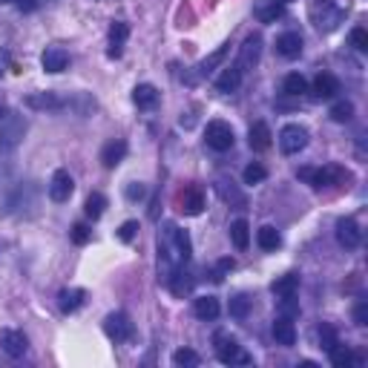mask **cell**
Here are the masks:
<instances>
[{"label":"cell","instance_id":"obj_1","mask_svg":"<svg viewBox=\"0 0 368 368\" xmlns=\"http://www.w3.org/2000/svg\"><path fill=\"white\" fill-rule=\"evenodd\" d=\"M159 251L170 265H188L193 256V242L188 236V230H181L176 222H164L161 224V239H159Z\"/></svg>","mask_w":368,"mask_h":368},{"label":"cell","instance_id":"obj_2","mask_svg":"<svg viewBox=\"0 0 368 368\" xmlns=\"http://www.w3.org/2000/svg\"><path fill=\"white\" fill-rule=\"evenodd\" d=\"M26 130H29V124L21 113H15V110L0 113V150H15L23 142Z\"/></svg>","mask_w":368,"mask_h":368},{"label":"cell","instance_id":"obj_3","mask_svg":"<svg viewBox=\"0 0 368 368\" xmlns=\"http://www.w3.org/2000/svg\"><path fill=\"white\" fill-rule=\"evenodd\" d=\"M213 348H216V360L224 365H251V354H245V348L236 343V337H230L227 331H216L213 337Z\"/></svg>","mask_w":368,"mask_h":368},{"label":"cell","instance_id":"obj_4","mask_svg":"<svg viewBox=\"0 0 368 368\" xmlns=\"http://www.w3.org/2000/svg\"><path fill=\"white\" fill-rule=\"evenodd\" d=\"M297 178L308 181L314 190H322V188H334V184H343V178H348V173L343 167H299L297 170Z\"/></svg>","mask_w":368,"mask_h":368},{"label":"cell","instance_id":"obj_5","mask_svg":"<svg viewBox=\"0 0 368 368\" xmlns=\"http://www.w3.org/2000/svg\"><path fill=\"white\" fill-rule=\"evenodd\" d=\"M205 142H207V147L210 150H216V153H227V150H234V144H236V135H234V127H230L227 121H210L207 127H205Z\"/></svg>","mask_w":368,"mask_h":368},{"label":"cell","instance_id":"obj_6","mask_svg":"<svg viewBox=\"0 0 368 368\" xmlns=\"http://www.w3.org/2000/svg\"><path fill=\"white\" fill-rule=\"evenodd\" d=\"M308 138L311 135H308V130L302 124H285L280 130V150L285 156H297V153H302L308 147Z\"/></svg>","mask_w":368,"mask_h":368},{"label":"cell","instance_id":"obj_7","mask_svg":"<svg viewBox=\"0 0 368 368\" xmlns=\"http://www.w3.org/2000/svg\"><path fill=\"white\" fill-rule=\"evenodd\" d=\"M132 331H135V326H132V319L124 311H113V314L104 316V334L113 343H130Z\"/></svg>","mask_w":368,"mask_h":368},{"label":"cell","instance_id":"obj_8","mask_svg":"<svg viewBox=\"0 0 368 368\" xmlns=\"http://www.w3.org/2000/svg\"><path fill=\"white\" fill-rule=\"evenodd\" d=\"M46 193H50V199L58 202V205L69 202V196L75 193V181H72L69 170H55L52 178H50V184H46Z\"/></svg>","mask_w":368,"mask_h":368},{"label":"cell","instance_id":"obj_9","mask_svg":"<svg viewBox=\"0 0 368 368\" xmlns=\"http://www.w3.org/2000/svg\"><path fill=\"white\" fill-rule=\"evenodd\" d=\"M262 58V35H248L245 43L239 46V58H236V67L248 75Z\"/></svg>","mask_w":368,"mask_h":368},{"label":"cell","instance_id":"obj_10","mask_svg":"<svg viewBox=\"0 0 368 368\" xmlns=\"http://www.w3.org/2000/svg\"><path fill=\"white\" fill-rule=\"evenodd\" d=\"M0 348H4L6 357L21 360V357L29 351V340H26V334L18 331V328H4V331H0Z\"/></svg>","mask_w":368,"mask_h":368},{"label":"cell","instance_id":"obj_11","mask_svg":"<svg viewBox=\"0 0 368 368\" xmlns=\"http://www.w3.org/2000/svg\"><path fill=\"white\" fill-rule=\"evenodd\" d=\"M337 242H340L345 251L360 248V242H362V230H360L357 219H351V216L337 219Z\"/></svg>","mask_w":368,"mask_h":368},{"label":"cell","instance_id":"obj_12","mask_svg":"<svg viewBox=\"0 0 368 368\" xmlns=\"http://www.w3.org/2000/svg\"><path fill=\"white\" fill-rule=\"evenodd\" d=\"M127 38H130V26H127L124 21H113V26H110V35H107V58L118 61V58L124 55Z\"/></svg>","mask_w":368,"mask_h":368},{"label":"cell","instance_id":"obj_13","mask_svg":"<svg viewBox=\"0 0 368 368\" xmlns=\"http://www.w3.org/2000/svg\"><path fill=\"white\" fill-rule=\"evenodd\" d=\"M26 107L38 110V113H58L67 107V101L58 92H32V96H26Z\"/></svg>","mask_w":368,"mask_h":368},{"label":"cell","instance_id":"obj_14","mask_svg":"<svg viewBox=\"0 0 368 368\" xmlns=\"http://www.w3.org/2000/svg\"><path fill=\"white\" fill-rule=\"evenodd\" d=\"M40 67H43V72L58 75L69 67V52L64 50V46H46L43 55H40Z\"/></svg>","mask_w":368,"mask_h":368},{"label":"cell","instance_id":"obj_15","mask_svg":"<svg viewBox=\"0 0 368 368\" xmlns=\"http://www.w3.org/2000/svg\"><path fill=\"white\" fill-rule=\"evenodd\" d=\"M213 188H216V193H219V199L222 202H227L230 207H245L248 205V199H245V193L236 188L230 178H224V176H219L216 181H213Z\"/></svg>","mask_w":368,"mask_h":368},{"label":"cell","instance_id":"obj_16","mask_svg":"<svg viewBox=\"0 0 368 368\" xmlns=\"http://www.w3.org/2000/svg\"><path fill=\"white\" fill-rule=\"evenodd\" d=\"M311 92L319 101H331V98H337V92H340V78L331 75V72H319L314 78V89Z\"/></svg>","mask_w":368,"mask_h":368},{"label":"cell","instance_id":"obj_17","mask_svg":"<svg viewBox=\"0 0 368 368\" xmlns=\"http://www.w3.org/2000/svg\"><path fill=\"white\" fill-rule=\"evenodd\" d=\"M302 46H305V40H302L299 32H282L280 38H276V52H280L282 58H288V61L302 55Z\"/></svg>","mask_w":368,"mask_h":368},{"label":"cell","instance_id":"obj_18","mask_svg":"<svg viewBox=\"0 0 368 368\" xmlns=\"http://www.w3.org/2000/svg\"><path fill=\"white\" fill-rule=\"evenodd\" d=\"M343 21H345V9L334 6V4H322V12L316 15V29L328 35V32H334Z\"/></svg>","mask_w":368,"mask_h":368},{"label":"cell","instance_id":"obj_19","mask_svg":"<svg viewBox=\"0 0 368 368\" xmlns=\"http://www.w3.org/2000/svg\"><path fill=\"white\" fill-rule=\"evenodd\" d=\"M159 101H161V92H159L153 84H138V86L132 89V104H135L138 110H156Z\"/></svg>","mask_w":368,"mask_h":368},{"label":"cell","instance_id":"obj_20","mask_svg":"<svg viewBox=\"0 0 368 368\" xmlns=\"http://www.w3.org/2000/svg\"><path fill=\"white\" fill-rule=\"evenodd\" d=\"M242 81H245V72H242L236 64H230V67H224L222 75L216 78V89L224 92V96H230V92H236V89L242 86Z\"/></svg>","mask_w":368,"mask_h":368},{"label":"cell","instance_id":"obj_21","mask_svg":"<svg viewBox=\"0 0 368 368\" xmlns=\"http://www.w3.org/2000/svg\"><path fill=\"white\" fill-rule=\"evenodd\" d=\"M273 340H276V345H282V348H291L297 343V328H294L291 316H276L273 319Z\"/></svg>","mask_w":368,"mask_h":368},{"label":"cell","instance_id":"obj_22","mask_svg":"<svg viewBox=\"0 0 368 368\" xmlns=\"http://www.w3.org/2000/svg\"><path fill=\"white\" fill-rule=\"evenodd\" d=\"M124 156H127V142L124 138H113V142H107L104 150H101V164L107 170H115L124 161Z\"/></svg>","mask_w":368,"mask_h":368},{"label":"cell","instance_id":"obj_23","mask_svg":"<svg viewBox=\"0 0 368 368\" xmlns=\"http://www.w3.org/2000/svg\"><path fill=\"white\" fill-rule=\"evenodd\" d=\"M248 144H251V150H253V153H265V150L273 144L270 127H268L265 121H256V124L251 127V132H248Z\"/></svg>","mask_w":368,"mask_h":368},{"label":"cell","instance_id":"obj_24","mask_svg":"<svg viewBox=\"0 0 368 368\" xmlns=\"http://www.w3.org/2000/svg\"><path fill=\"white\" fill-rule=\"evenodd\" d=\"M178 205H181V210L188 213V216H199L205 210V193H202V188H184Z\"/></svg>","mask_w":368,"mask_h":368},{"label":"cell","instance_id":"obj_25","mask_svg":"<svg viewBox=\"0 0 368 368\" xmlns=\"http://www.w3.org/2000/svg\"><path fill=\"white\" fill-rule=\"evenodd\" d=\"M184 265H173V273L167 276V288L176 294V297H184V294H188L190 288H193V280H190V273L188 270H181Z\"/></svg>","mask_w":368,"mask_h":368},{"label":"cell","instance_id":"obj_26","mask_svg":"<svg viewBox=\"0 0 368 368\" xmlns=\"http://www.w3.org/2000/svg\"><path fill=\"white\" fill-rule=\"evenodd\" d=\"M193 314L202 319V322H213L219 314H222V305H219V299L216 297H196L193 299Z\"/></svg>","mask_w":368,"mask_h":368},{"label":"cell","instance_id":"obj_27","mask_svg":"<svg viewBox=\"0 0 368 368\" xmlns=\"http://www.w3.org/2000/svg\"><path fill=\"white\" fill-rule=\"evenodd\" d=\"M227 52H230V43H222L216 52H210L199 67H196V72H199V78H210L216 69H219V64L227 58Z\"/></svg>","mask_w":368,"mask_h":368},{"label":"cell","instance_id":"obj_28","mask_svg":"<svg viewBox=\"0 0 368 368\" xmlns=\"http://www.w3.org/2000/svg\"><path fill=\"white\" fill-rule=\"evenodd\" d=\"M282 12H285V6L276 4V0H256V6H253L256 21H262V23H273L276 18H282Z\"/></svg>","mask_w":368,"mask_h":368},{"label":"cell","instance_id":"obj_29","mask_svg":"<svg viewBox=\"0 0 368 368\" xmlns=\"http://www.w3.org/2000/svg\"><path fill=\"white\" fill-rule=\"evenodd\" d=\"M270 291H273L276 299H282V297H297V291H299V273H285V276H280V280L270 285Z\"/></svg>","mask_w":368,"mask_h":368},{"label":"cell","instance_id":"obj_30","mask_svg":"<svg viewBox=\"0 0 368 368\" xmlns=\"http://www.w3.org/2000/svg\"><path fill=\"white\" fill-rule=\"evenodd\" d=\"M84 299H86V294H84L81 288H67V291L58 294V308H61L64 314H75V311L84 305Z\"/></svg>","mask_w":368,"mask_h":368},{"label":"cell","instance_id":"obj_31","mask_svg":"<svg viewBox=\"0 0 368 368\" xmlns=\"http://www.w3.org/2000/svg\"><path fill=\"white\" fill-rule=\"evenodd\" d=\"M256 245H259L262 251H276V248L282 245L280 230H276L273 224H262V227L256 230Z\"/></svg>","mask_w":368,"mask_h":368},{"label":"cell","instance_id":"obj_32","mask_svg":"<svg viewBox=\"0 0 368 368\" xmlns=\"http://www.w3.org/2000/svg\"><path fill=\"white\" fill-rule=\"evenodd\" d=\"M328 360H331L334 368H351V365L360 362V360L354 357V351H351L348 345H343V343H337L334 348H328Z\"/></svg>","mask_w":368,"mask_h":368},{"label":"cell","instance_id":"obj_33","mask_svg":"<svg viewBox=\"0 0 368 368\" xmlns=\"http://www.w3.org/2000/svg\"><path fill=\"white\" fill-rule=\"evenodd\" d=\"M230 242H234L239 251H245L251 245V224L245 219H236L230 222Z\"/></svg>","mask_w":368,"mask_h":368},{"label":"cell","instance_id":"obj_34","mask_svg":"<svg viewBox=\"0 0 368 368\" xmlns=\"http://www.w3.org/2000/svg\"><path fill=\"white\" fill-rule=\"evenodd\" d=\"M104 210H107V196H104V193H89V196H86V202H84V213H86L92 222L101 219Z\"/></svg>","mask_w":368,"mask_h":368},{"label":"cell","instance_id":"obj_35","mask_svg":"<svg viewBox=\"0 0 368 368\" xmlns=\"http://www.w3.org/2000/svg\"><path fill=\"white\" fill-rule=\"evenodd\" d=\"M282 92H285V96H305V92H308V81L299 72H291L282 81Z\"/></svg>","mask_w":368,"mask_h":368},{"label":"cell","instance_id":"obj_36","mask_svg":"<svg viewBox=\"0 0 368 368\" xmlns=\"http://www.w3.org/2000/svg\"><path fill=\"white\" fill-rule=\"evenodd\" d=\"M199 362H202V357L193 348H178L173 354V365H178V368H196Z\"/></svg>","mask_w":368,"mask_h":368},{"label":"cell","instance_id":"obj_37","mask_svg":"<svg viewBox=\"0 0 368 368\" xmlns=\"http://www.w3.org/2000/svg\"><path fill=\"white\" fill-rule=\"evenodd\" d=\"M331 121H337V124H345V121H351L354 118V104L351 101H337L334 107H331Z\"/></svg>","mask_w":368,"mask_h":368},{"label":"cell","instance_id":"obj_38","mask_svg":"<svg viewBox=\"0 0 368 368\" xmlns=\"http://www.w3.org/2000/svg\"><path fill=\"white\" fill-rule=\"evenodd\" d=\"M265 178H268V170H265L259 161L248 164V167H245V173H242V181H245V184H262Z\"/></svg>","mask_w":368,"mask_h":368},{"label":"cell","instance_id":"obj_39","mask_svg":"<svg viewBox=\"0 0 368 368\" xmlns=\"http://www.w3.org/2000/svg\"><path fill=\"white\" fill-rule=\"evenodd\" d=\"M248 311H251V299L245 294H236L234 299H230V316L234 319H245Z\"/></svg>","mask_w":368,"mask_h":368},{"label":"cell","instance_id":"obj_40","mask_svg":"<svg viewBox=\"0 0 368 368\" xmlns=\"http://www.w3.org/2000/svg\"><path fill=\"white\" fill-rule=\"evenodd\" d=\"M351 46L357 52H368V32L362 26H354L351 29Z\"/></svg>","mask_w":368,"mask_h":368},{"label":"cell","instance_id":"obj_41","mask_svg":"<svg viewBox=\"0 0 368 368\" xmlns=\"http://www.w3.org/2000/svg\"><path fill=\"white\" fill-rule=\"evenodd\" d=\"M319 343H322V345H319V348H326V351H328V348H334V345H337V343H340V340H337V334H334V328H331V326H319Z\"/></svg>","mask_w":368,"mask_h":368},{"label":"cell","instance_id":"obj_42","mask_svg":"<svg viewBox=\"0 0 368 368\" xmlns=\"http://www.w3.org/2000/svg\"><path fill=\"white\" fill-rule=\"evenodd\" d=\"M124 193H127L130 202H142V199L147 196V188H144V184H138V181H130Z\"/></svg>","mask_w":368,"mask_h":368},{"label":"cell","instance_id":"obj_43","mask_svg":"<svg viewBox=\"0 0 368 368\" xmlns=\"http://www.w3.org/2000/svg\"><path fill=\"white\" fill-rule=\"evenodd\" d=\"M135 234H138V222H132V219H130V222H124V224L118 227V239H121V242H132V239H135Z\"/></svg>","mask_w":368,"mask_h":368},{"label":"cell","instance_id":"obj_44","mask_svg":"<svg viewBox=\"0 0 368 368\" xmlns=\"http://www.w3.org/2000/svg\"><path fill=\"white\" fill-rule=\"evenodd\" d=\"M69 236H72V242H75V245H86V242L92 239V230H89L86 224H75Z\"/></svg>","mask_w":368,"mask_h":368},{"label":"cell","instance_id":"obj_45","mask_svg":"<svg viewBox=\"0 0 368 368\" xmlns=\"http://www.w3.org/2000/svg\"><path fill=\"white\" fill-rule=\"evenodd\" d=\"M354 322H357V326H368V305H365V302H357V308H354Z\"/></svg>","mask_w":368,"mask_h":368},{"label":"cell","instance_id":"obj_46","mask_svg":"<svg viewBox=\"0 0 368 368\" xmlns=\"http://www.w3.org/2000/svg\"><path fill=\"white\" fill-rule=\"evenodd\" d=\"M230 268H234V259H222L219 268H216V273H213V280L222 282V280H224V270H230Z\"/></svg>","mask_w":368,"mask_h":368},{"label":"cell","instance_id":"obj_47","mask_svg":"<svg viewBox=\"0 0 368 368\" xmlns=\"http://www.w3.org/2000/svg\"><path fill=\"white\" fill-rule=\"evenodd\" d=\"M9 64H12V55H9L6 50H0V75H4V72L9 69Z\"/></svg>","mask_w":368,"mask_h":368},{"label":"cell","instance_id":"obj_48","mask_svg":"<svg viewBox=\"0 0 368 368\" xmlns=\"http://www.w3.org/2000/svg\"><path fill=\"white\" fill-rule=\"evenodd\" d=\"M15 4H18V9H21V12H35L38 0H15Z\"/></svg>","mask_w":368,"mask_h":368},{"label":"cell","instance_id":"obj_49","mask_svg":"<svg viewBox=\"0 0 368 368\" xmlns=\"http://www.w3.org/2000/svg\"><path fill=\"white\" fill-rule=\"evenodd\" d=\"M276 4H282V6H288V4H291V0H276Z\"/></svg>","mask_w":368,"mask_h":368},{"label":"cell","instance_id":"obj_50","mask_svg":"<svg viewBox=\"0 0 368 368\" xmlns=\"http://www.w3.org/2000/svg\"><path fill=\"white\" fill-rule=\"evenodd\" d=\"M316 4H331V0H316Z\"/></svg>","mask_w":368,"mask_h":368},{"label":"cell","instance_id":"obj_51","mask_svg":"<svg viewBox=\"0 0 368 368\" xmlns=\"http://www.w3.org/2000/svg\"><path fill=\"white\" fill-rule=\"evenodd\" d=\"M0 4H9V0H0Z\"/></svg>","mask_w":368,"mask_h":368},{"label":"cell","instance_id":"obj_52","mask_svg":"<svg viewBox=\"0 0 368 368\" xmlns=\"http://www.w3.org/2000/svg\"><path fill=\"white\" fill-rule=\"evenodd\" d=\"M0 251H4V245H0Z\"/></svg>","mask_w":368,"mask_h":368}]
</instances>
